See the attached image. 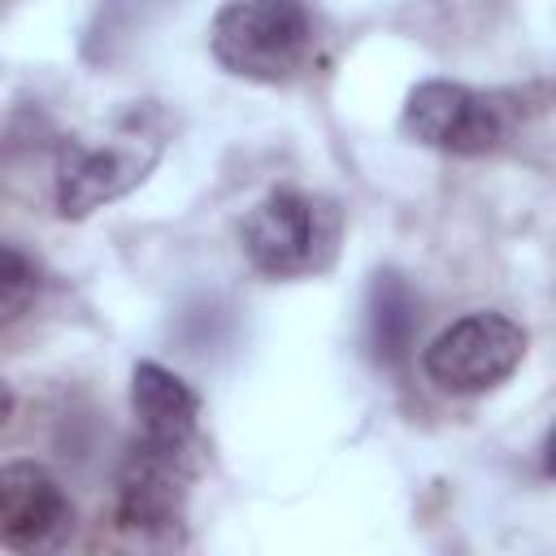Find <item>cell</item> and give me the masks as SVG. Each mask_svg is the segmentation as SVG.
Listing matches in <instances>:
<instances>
[{"label": "cell", "instance_id": "6da1fadb", "mask_svg": "<svg viewBox=\"0 0 556 556\" xmlns=\"http://www.w3.org/2000/svg\"><path fill=\"white\" fill-rule=\"evenodd\" d=\"M204 456H182L135 439L117 465L113 500L100 521L109 556H182L187 500Z\"/></svg>", "mask_w": 556, "mask_h": 556}, {"label": "cell", "instance_id": "7a4b0ae2", "mask_svg": "<svg viewBox=\"0 0 556 556\" xmlns=\"http://www.w3.org/2000/svg\"><path fill=\"white\" fill-rule=\"evenodd\" d=\"M165 143H169V113L156 100L117 113L104 135L65 139L56 148V174H52L56 213L83 222L96 208L130 195L156 169Z\"/></svg>", "mask_w": 556, "mask_h": 556}, {"label": "cell", "instance_id": "3957f363", "mask_svg": "<svg viewBox=\"0 0 556 556\" xmlns=\"http://www.w3.org/2000/svg\"><path fill=\"white\" fill-rule=\"evenodd\" d=\"M243 256L265 278H317L339 261L343 208L334 195L278 187L239 226Z\"/></svg>", "mask_w": 556, "mask_h": 556}, {"label": "cell", "instance_id": "277c9868", "mask_svg": "<svg viewBox=\"0 0 556 556\" xmlns=\"http://www.w3.org/2000/svg\"><path fill=\"white\" fill-rule=\"evenodd\" d=\"M208 48L222 70L248 83L287 87L313 65L317 22L295 0H235L213 13Z\"/></svg>", "mask_w": 556, "mask_h": 556}, {"label": "cell", "instance_id": "5b68a950", "mask_svg": "<svg viewBox=\"0 0 556 556\" xmlns=\"http://www.w3.org/2000/svg\"><path fill=\"white\" fill-rule=\"evenodd\" d=\"M521 361H526V330L495 308L456 317L421 352L426 378L447 395H486L504 387Z\"/></svg>", "mask_w": 556, "mask_h": 556}, {"label": "cell", "instance_id": "8992f818", "mask_svg": "<svg viewBox=\"0 0 556 556\" xmlns=\"http://www.w3.org/2000/svg\"><path fill=\"white\" fill-rule=\"evenodd\" d=\"M400 130L447 156H486L508 139V104L452 78H426L408 91Z\"/></svg>", "mask_w": 556, "mask_h": 556}, {"label": "cell", "instance_id": "52a82bcc", "mask_svg": "<svg viewBox=\"0 0 556 556\" xmlns=\"http://www.w3.org/2000/svg\"><path fill=\"white\" fill-rule=\"evenodd\" d=\"M74 539V504L65 486L35 460L0 469V543L13 556H56Z\"/></svg>", "mask_w": 556, "mask_h": 556}, {"label": "cell", "instance_id": "ba28073f", "mask_svg": "<svg viewBox=\"0 0 556 556\" xmlns=\"http://www.w3.org/2000/svg\"><path fill=\"white\" fill-rule=\"evenodd\" d=\"M130 408L143 443L182 452V456H204L200 439V395L187 378L156 361H135L130 369Z\"/></svg>", "mask_w": 556, "mask_h": 556}, {"label": "cell", "instance_id": "9c48e42d", "mask_svg": "<svg viewBox=\"0 0 556 556\" xmlns=\"http://www.w3.org/2000/svg\"><path fill=\"white\" fill-rule=\"evenodd\" d=\"M365 330H369V352H374L378 365L400 369L408 361L413 334H417V295H413V287L395 269L374 274Z\"/></svg>", "mask_w": 556, "mask_h": 556}, {"label": "cell", "instance_id": "30bf717a", "mask_svg": "<svg viewBox=\"0 0 556 556\" xmlns=\"http://www.w3.org/2000/svg\"><path fill=\"white\" fill-rule=\"evenodd\" d=\"M0 256H4L0 261V321L13 326L39 295V269L17 243H4Z\"/></svg>", "mask_w": 556, "mask_h": 556}, {"label": "cell", "instance_id": "8fae6325", "mask_svg": "<svg viewBox=\"0 0 556 556\" xmlns=\"http://www.w3.org/2000/svg\"><path fill=\"white\" fill-rule=\"evenodd\" d=\"M543 473L556 478V426H552L547 439H543Z\"/></svg>", "mask_w": 556, "mask_h": 556}]
</instances>
